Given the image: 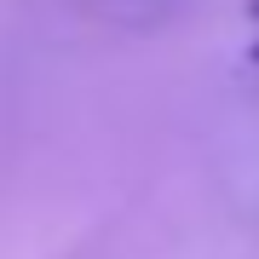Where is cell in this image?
<instances>
[{"label":"cell","mask_w":259,"mask_h":259,"mask_svg":"<svg viewBox=\"0 0 259 259\" xmlns=\"http://www.w3.org/2000/svg\"><path fill=\"white\" fill-rule=\"evenodd\" d=\"M253 18H259V0H253ZM253 58H259V47H253Z\"/></svg>","instance_id":"1"}]
</instances>
